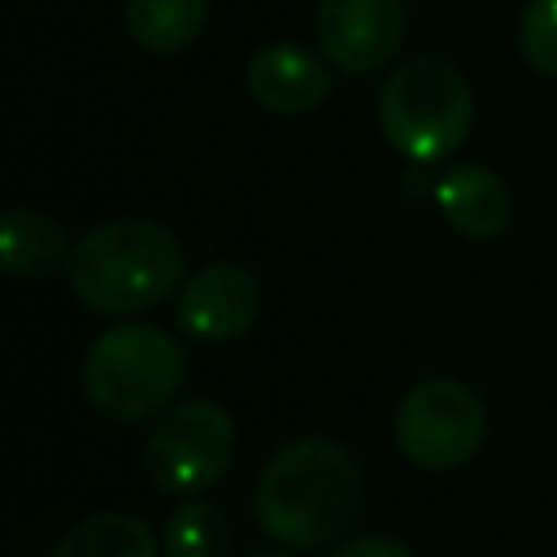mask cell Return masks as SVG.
Listing matches in <instances>:
<instances>
[{
	"label": "cell",
	"mask_w": 557,
	"mask_h": 557,
	"mask_svg": "<svg viewBox=\"0 0 557 557\" xmlns=\"http://www.w3.org/2000/svg\"><path fill=\"white\" fill-rule=\"evenodd\" d=\"M366 496V479L348 444L331 435H296L257 474V527L283 548H322L339 540Z\"/></svg>",
	"instance_id": "cell-1"
},
{
	"label": "cell",
	"mask_w": 557,
	"mask_h": 557,
	"mask_svg": "<svg viewBox=\"0 0 557 557\" xmlns=\"http://www.w3.org/2000/svg\"><path fill=\"white\" fill-rule=\"evenodd\" d=\"M518 48L522 61L544 74L557 78V0H531L518 17Z\"/></svg>",
	"instance_id": "cell-15"
},
{
	"label": "cell",
	"mask_w": 557,
	"mask_h": 557,
	"mask_svg": "<svg viewBox=\"0 0 557 557\" xmlns=\"http://www.w3.org/2000/svg\"><path fill=\"white\" fill-rule=\"evenodd\" d=\"M335 557H413L405 540L396 535H383V531H370V535H352L335 548Z\"/></svg>",
	"instance_id": "cell-16"
},
{
	"label": "cell",
	"mask_w": 557,
	"mask_h": 557,
	"mask_svg": "<svg viewBox=\"0 0 557 557\" xmlns=\"http://www.w3.org/2000/svg\"><path fill=\"white\" fill-rule=\"evenodd\" d=\"M70 239L57 218L30 205H9L0 213V265L17 283H39L70 265Z\"/></svg>",
	"instance_id": "cell-11"
},
{
	"label": "cell",
	"mask_w": 557,
	"mask_h": 557,
	"mask_svg": "<svg viewBox=\"0 0 557 557\" xmlns=\"http://www.w3.org/2000/svg\"><path fill=\"white\" fill-rule=\"evenodd\" d=\"M257 309L261 287L252 270L235 261H209L205 270H196V278H187L178 296V326L200 344H226L257 322Z\"/></svg>",
	"instance_id": "cell-8"
},
{
	"label": "cell",
	"mask_w": 557,
	"mask_h": 557,
	"mask_svg": "<svg viewBox=\"0 0 557 557\" xmlns=\"http://www.w3.org/2000/svg\"><path fill=\"white\" fill-rule=\"evenodd\" d=\"M440 218L466 239H492L513 218V191L487 165H453L435 183Z\"/></svg>",
	"instance_id": "cell-10"
},
{
	"label": "cell",
	"mask_w": 557,
	"mask_h": 557,
	"mask_svg": "<svg viewBox=\"0 0 557 557\" xmlns=\"http://www.w3.org/2000/svg\"><path fill=\"white\" fill-rule=\"evenodd\" d=\"M474 122L470 83L453 61L418 57L383 78L379 126L383 139L409 161H440L457 152Z\"/></svg>",
	"instance_id": "cell-4"
},
{
	"label": "cell",
	"mask_w": 557,
	"mask_h": 557,
	"mask_svg": "<svg viewBox=\"0 0 557 557\" xmlns=\"http://www.w3.org/2000/svg\"><path fill=\"white\" fill-rule=\"evenodd\" d=\"M244 557H287V553H278V548H257V553H244Z\"/></svg>",
	"instance_id": "cell-17"
},
{
	"label": "cell",
	"mask_w": 557,
	"mask_h": 557,
	"mask_svg": "<svg viewBox=\"0 0 557 557\" xmlns=\"http://www.w3.org/2000/svg\"><path fill=\"white\" fill-rule=\"evenodd\" d=\"M396 448L422 470H457L479 457L487 440L483 400L457 379H422L413 383L392 418Z\"/></svg>",
	"instance_id": "cell-5"
},
{
	"label": "cell",
	"mask_w": 557,
	"mask_h": 557,
	"mask_svg": "<svg viewBox=\"0 0 557 557\" xmlns=\"http://www.w3.org/2000/svg\"><path fill=\"white\" fill-rule=\"evenodd\" d=\"M183 387V348L152 322H117L83 357V396L109 422L157 418Z\"/></svg>",
	"instance_id": "cell-3"
},
{
	"label": "cell",
	"mask_w": 557,
	"mask_h": 557,
	"mask_svg": "<svg viewBox=\"0 0 557 557\" xmlns=\"http://www.w3.org/2000/svg\"><path fill=\"white\" fill-rule=\"evenodd\" d=\"M209 17V0H126V30L139 48L165 57L187 48Z\"/></svg>",
	"instance_id": "cell-13"
},
{
	"label": "cell",
	"mask_w": 557,
	"mask_h": 557,
	"mask_svg": "<svg viewBox=\"0 0 557 557\" xmlns=\"http://www.w3.org/2000/svg\"><path fill=\"white\" fill-rule=\"evenodd\" d=\"M313 30L335 70L374 74L405 39V0H318Z\"/></svg>",
	"instance_id": "cell-7"
},
{
	"label": "cell",
	"mask_w": 557,
	"mask_h": 557,
	"mask_svg": "<svg viewBox=\"0 0 557 557\" xmlns=\"http://www.w3.org/2000/svg\"><path fill=\"white\" fill-rule=\"evenodd\" d=\"M235 453V422L218 400H178L170 405L148 440H144V470L170 496H196L200 487L218 483Z\"/></svg>",
	"instance_id": "cell-6"
},
{
	"label": "cell",
	"mask_w": 557,
	"mask_h": 557,
	"mask_svg": "<svg viewBox=\"0 0 557 557\" xmlns=\"http://www.w3.org/2000/svg\"><path fill=\"white\" fill-rule=\"evenodd\" d=\"M161 548L165 557H231V522L213 500L187 496L165 518Z\"/></svg>",
	"instance_id": "cell-14"
},
{
	"label": "cell",
	"mask_w": 557,
	"mask_h": 557,
	"mask_svg": "<svg viewBox=\"0 0 557 557\" xmlns=\"http://www.w3.org/2000/svg\"><path fill=\"white\" fill-rule=\"evenodd\" d=\"M244 83L270 113H309L331 96V70L300 44H265L252 52Z\"/></svg>",
	"instance_id": "cell-9"
},
{
	"label": "cell",
	"mask_w": 557,
	"mask_h": 557,
	"mask_svg": "<svg viewBox=\"0 0 557 557\" xmlns=\"http://www.w3.org/2000/svg\"><path fill=\"white\" fill-rule=\"evenodd\" d=\"M161 553L165 548L152 535V527L135 513H122V509H104V513L83 518L52 548V557H161Z\"/></svg>",
	"instance_id": "cell-12"
},
{
	"label": "cell",
	"mask_w": 557,
	"mask_h": 557,
	"mask_svg": "<svg viewBox=\"0 0 557 557\" xmlns=\"http://www.w3.org/2000/svg\"><path fill=\"white\" fill-rule=\"evenodd\" d=\"M70 292L100 318H126L161 305L178 274L183 248L170 226L152 218H113L91 226L70 252Z\"/></svg>",
	"instance_id": "cell-2"
}]
</instances>
